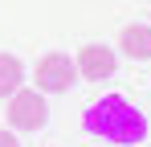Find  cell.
Here are the masks:
<instances>
[{
  "label": "cell",
  "instance_id": "1",
  "mask_svg": "<svg viewBox=\"0 0 151 147\" xmlns=\"http://www.w3.org/2000/svg\"><path fill=\"white\" fill-rule=\"evenodd\" d=\"M86 131L98 135V139H110V143H143L147 119H143V110L131 98L106 94V98L86 106Z\"/></svg>",
  "mask_w": 151,
  "mask_h": 147
},
{
  "label": "cell",
  "instance_id": "2",
  "mask_svg": "<svg viewBox=\"0 0 151 147\" xmlns=\"http://www.w3.org/2000/svg\"><path fill=\"white\" fill-rule=\"evenodd\" d=\"M78 86V66L70 53H61V49H53L45 53L37 66H33V90H41V94H70Z\"/></svg>",
  "mask_w": 151,
  "mask_h": 147
},
{
  "label": "cell",
  "instance_id": "3",
  "mask_svg": "<svg viewBox=\"0 0 151 147\" xmlns=\"http://www.w3.org/2000/svg\"><path fill=\"white\" fill-rule=\"evenodd\" d=\"M4 119H8V131H41L45 119H49V102L41 90L33 86H21L12 98H4Z\"/></svg>",
  "mask_w": 151,
  "mask_h": 147
},
{
  "label": "cell",
  "instance_id": "4",
  "mask_svg": "<svg viewBox=\"0 0 151 147\" xmlns=\"http://www.w3.org/2000/svg\"><path fill=\"white\" fill-rule=\"evenodd\" d=\"M74 66H78V78H86V82H106V78H114V70H119V53L110 45H102V41H86V45L78 49Z\"/></svg>",
  "mask_w": 151,
  "mask_h": 147
},
{
  "label": "cell",
  "instance_id": "5",
  "mask_svg": "<svg viewBox=\"0 0 151 147\" xmlns=\"http://www.w3.org/2000/svg\"><path fill=\"white\" fill-rule=\"evenodd\" d=\"M119 49L127 61H151V24H127L119 33Z\"/></svg>",
  "mask_w": 151,
  "mask_h": 147
},
{
  "label": "cell",
  "instance_id": "6",
  "mask_svg": "<svg viewBox=\"0 0 151 147\" xmlns=\"http://www.w3.org/2000/svg\"><path fill=\"white\" fill-rule=\"evenodd\" d=\"M25 86V61L17 53H0V98H12Z\"/></svg>",
  "mask_w": 151,
  "mask_h": 147
},
{
  "label": "cell",
  "instance_id": "7",
  "mask_svg": "<svg viewBox=\"0 0 151 147\" xmlns=\"http://www.w3.org/2000/svg\"><path fill=\"white\" fill-rule=\"evenodd\" d=\"M0 147H21V139H17V131L0 127Z\"/></svg>",
  "mask_w": 151,
  "mask_h": 147
},
{
  "label": "cell",
  "instance_id": "8",
  "mask_svg": "<svg viewBox=\"0 0 151 147\" xmlns=\"http://www.w3.org/2000/svg\"><path fill=\"white\" fill-rule=\"evenodd\" d=\"M147 24H151V21H147Z\"/></svg>",
  "mask_w": 151,
  "mask_h": 147
}]
</instances>
